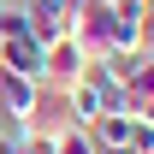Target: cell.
<instances>
[{
    "label": "cell",
    "instance_id": "8fae6325",
    "mask_svg": "<svg viewBox=\"0 0 154 154\" xmlns=\"http://www.w3.org/2000/svg\"><path fill=\"white\" fill-rule=\"evenodd\" d=\"M18 30H24V12L0 0V42H6V36H18Z\"/></svg>",
    "mask_w": 154,
    "mask_h": 154
},
{
    "label": "cell",
    "instance_id": "5bb4252c",
    "mask_svg": "<svg viewBox=\"0 0 154 154\" xmlns=\"http://www.w3.org/2000/svg\"><path fill=\"white\" fill-rule=\"evenodd\" d=\"M136 6H148V12H154V0H136Z\"/></svg>",
    "mask_w": 154,
    "mask_h": 154
},
{
    "label": "cell",
    "instance_id": "6da1fadb",
    "mask_svg": "<svg viewBox=\"0 0 154 154\" xmlns=\"http://www.w3.org/2000/svg\"><path fill=\"white\" fill-rule=\"evenodd\" d=\"M71 36H77V48H83L89 59H107L113 54V0H83Z\"/></svg>",
    "mask_w": 154,
    "mask_h": 154
},
{
    "label": "cell",
    "instance_id": "8992f818",
    "mask_svg": "<svg viewBox=\"0 0 154 154\" xmlns=\"http://www.w3.org/2000/svg\"><path fill=\"white\" fill-rule=\"evenodd\" d=\"M24 30L48 48V42H59V36H71V12H65V0H30L24 6Z\"/></svg>",
    "mask_w": 154,
    "mask_h": 154
},
{
    "label": "cell",
    "instance_id": "7a4b0ae2",
    "mask_svg": "<svg viewBox=\"0 0 154 154\" xmlns=\"http://www.w3.org/2000/svg\"><path fill=\"white\" fill-rule=\"evenodd\" d=\"M95 59L77 48V36H59L48 42V65H42V83H54V89H71V83H83V71H89Z\"/></svg>",
    "mask_w": 154,
    "mask_h": 154
},
{
    "label": "cell",
    "instance_id": "52a82bcc",
    "mask_svg": "<svg viewBox=\"0 0 154 154\" xmlns=\"http://www.w3.org/2000/svg\"><path fill=\"white\" fill-rule=\"evenodd\" d=\"M65 101H71V131H95V119L107 113V95H101L95 71H83V83H71Z\"/></svg>",
    "mask_w": 154,
    "mask_h": 154
},
{
    "label": "cell",
    "instance_id": "9c48e42d",
    "mask_svg": "<svg viewBox=\"0 0 154 154\" xmlns=\"http://www.w3.org/2000/svg\"><path fill=\"white\" fill-rule=\"evenodd\" d=\"M12 154H59V136L30 131V136H18V142H12Z\"/></svg>",
    "mask_w": 154,
    "mask_h": 154
},
{
    "label": "cell",
    "instance_id": "3957f363",
    "mask_svg": "<svg viewBox=\"0 0 154 154\" xmlns=\"http://www.w3.org/2000/svg\"><path fill=\"white\" fill-rule=\"evenodd\" d=\"M36 101H42V83H36V77L0 71V119H12V125H36Z\"/></svg>",
    "mask_w": 154,
    "mask_h": 154
},
{
    "label": "cell",
    "instance_id": "4fadbf2b",
    "mask_svg": "<svg viewBox=\"0 0 154 154\" xmlns=\"http://www.w3.org/2000/svg\"><path fill=\"white\" fill-rule=\"evenodd\" d=\"M107 154H136V148H107Z\"/></svg>",
    "mask_w": 154,
    "mask_h": 154
},
{
    "label": "cell",
    "instance_id": "5b68a950",
    "mask_svg": "<svg viewBox=\"0 0 154 154\" xmlns=\"http://www.w3.org/2000/svg\"><path fill=\"white\" fill-rule=\"evenodd\" d=\"M42 65H48V48H42L30 30H18V36L0 42V71H18V77H36L42 83Z\"/></svg>",
    "mask_w": 154,
    "mask_h": 154
},
{
    "label": "cell",
    "instance_id": "7c38bea8",
    "mask_svg": "<svg viewBox=\"0 0 154 154\" xmlns=\"http://www.w3.org/2000/svg\"><path fill=\"white\" fill-rule=\"evenodd\" d=\"M142 54H154V12H148V48H142Z\"/></svg>",
    "mask_w": 154,
    "mask_h": 154
},
{
    "label": "cell",
    "instance_id": "ba28073f",
    "mask_svg": "<svg viewBox=\"0 0 154 154\" xmlns=\"http://www.w3.org/2000/svg\"><path fill=\"white\" fill-rule=\"evenodd\" d=\"M136 131H142V125H136L131 113H101L89 136H95V148L107 154V148H136Z\"/></svg>",
    "mask_w": 154,
    "mask_h": 154
},
{
    "label": "cell",
    "instance_id": "30bf717a",
    "mask_svg": "<svg viewBox=\"0 0 154 154\" xmlns=\"http://www.w3.org/2000/svg\"><path fill=\"white\" fill-rule=\"evenodd\" d=\"M59 154H101V148H95L89 131H65V136H59Z\"/></svg>",
    "mask_w": 154,
    "mask_h": 154
},
{
    "label": "cell",
    "instance_id": "277c9868",
    "mask_svg": "<svg viewBox=\"0 0 154 154\" xmlns=\"http://www.w3.org/2000/svg\"><path fill=\"white\" fill-rule=\"evenodd\" d=\"M148 48V6L113 0V54H142Z\"/></svg>",
    "mask_w": 154,
    "mask_h": 154
}]
</instances>
